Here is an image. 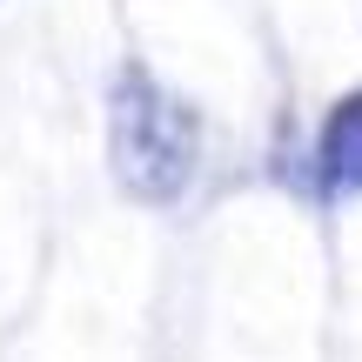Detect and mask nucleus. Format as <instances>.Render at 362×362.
<instances>
[{
  "label": "nucleus",
  "mask_w": 362,
  "mask_h": 362,
  "mask_svg": "<svg viewBox=\"0 0 362 362\" xmlns=\"http://www.w3.org/2000/svg\"><path fill=\"white\" fill-rule=\"evenodd\" d=\"M322 175H329V188H362V94H349V101L329 115V128H322Z\"/></svg>",
  "instance_id": "f03ea898"
},
{
  "label": "nucleus",
  "mask_w": 362,
  "mask_h": 362,
  "mask_svg": "<svg viewBox=\"0 0 362 362\" xmlns=\"http://www.w3.org/2000/svg\"><path fill=\"white\" fill-rule=\"evenodd\" d=\"M115 168L141 202H175L194 175V115L148 74H121L115 94Z\"/></svg>",
  "instance_id": "f257e3e1"
}]
</instances>
